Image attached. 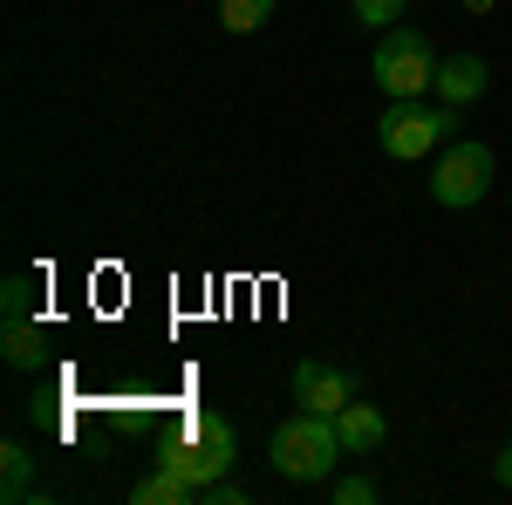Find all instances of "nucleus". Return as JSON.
I'll use <instances>...</instances> for the list:
<instances>
[{
  "label": "nucleus",
  "mask_w": 512,
  "mask_h": 505,
  "mask_svg": "<svg viewBox=\"0 0 512 505\" xmlns=\"http://www.w3.org/2000/svg\"><path fill=\"white\" fill-rule=\"evenodd\" d=\"M267 458H274V471H280V478H294V485H328L335 465H342L349 451H342L335 417H321V410H294V417H280V424H274Z\"/></svg>",
  "instance_id": "1"
},
{
  "label": "nucleus",
  "mask_w": 512,
  "mask_h": 505,
  "mask_svg": "<svg viewBox=\"0 0 512 505\" xmlns=\"http://www.w3.org/2000/svg\"><path fill=\"white\" fill-rule=\"evenodd\" d=\"M233 424L226 417H212V410H192L185 424H178V437H164L158 444V465L171 471H185L198 485V499H205V485H219L226 471H233Z\"/></svg>",
  "instance_id": "2"
},
{
  "label": "nucleus",
  "mask_w": 512,
  "mask_h": 505,
  "mask_svg": "<svg viewBox=\"0 0 512 505\" xmlns=\"http://www.w3.org/2000/svg\"><path fill=\"white\" fill-rule=\"evenodd\" d=\"M458 130H465V110H451V103L424 110V96H417V103H390V110L376 117V144H383V157H396V164H424V157L444 151Z\"/></svg>",
  "instance_id": "3"
},
{
  "label": "nucleus",
  "mask_w": 512,
  "mask_h": 505,
  "mask_svg": "<svg viewBox=\"0 0 512 505\" xmlns=\"http://www.w3.org/2000/svg\"><path fill=\"white\" fill-rule=\"evenodd\" d=\"M369 69H376V89L390 96V103H417V96H431L437 89V48L417 28H383L376 41V55H369Z\"/></svg>",
  "instance_id": "4"
},
{
  "label": "nucleus",
  "mask_w": 512,
  "mask_h": 505,
  "mask_svg": "<svg viewBox=\"0 0 512 505\" xmlns=\"http://www.w3.org/2000/svg\"><path fill=\"white\" fill-rule=\"evenodd\" d=\"M492 171H499V157L485 151L478 137H451L431 164V198L444 212H472L478 198L492 192Z\"/></svg>",
  "instance_id": "5"
},
{
  "label": "nucleus",
  "mask_w": 512,
  "mask_h": 505,
  "mask_svg": "<svg viewBox=\"0 0 512 505\" xmlns=\"http://www.w3.org/2000/svg\"><path fill=\"white\" fill-rule=\"evenodd\" d=\"M294 403L301 410H321V417H335L342 403H355V376L349 369H335V362H294Z\"/></svg>",
  "instance_id": "6"
},
{
  "label": "nucleus",
  "mask_w": 512,
  "mask_h": 505,
  "mask_svg": "<svg viewBox=\"0 0 512 505\" xmlns=\"http://www.w3.org/2000/svg\"><path fill=\"white\" fill-rule=\"evenodd\" d=\"M485 89H492V69H485V62H478V55H444V62H437V103H451V110H465V103H478V96H485Z\"/></svg>",
  "instance_id": "7"
},
{
  "label": "nucleus",
  "mask_w": 512,
  "mask_h": 505,
  "mask_svg": "<svg viewBox=\"0 0 512 505\" xmlns=\"http://www.w3.org/2000/svg\"><path fill=\"white\" fill-rule=\"evenodd\" d=\"M335 430H342V451H349V458H369V451H376V444L390 437L383 410H376V403H362V396L335 410Z\"/></svg>",
  "instance_id": "8"
},
{
  "label": "nucleus",
  "mask_w": 512,
  "mask_h": 505,
  "mask_svg": "<svg viewBox=\"0 0 512 505\" xmlns=\"http://www.w3.org/2000/svg\"><path fill=\"white\" fill-rule=\"evenodd\" d=\"M130 499L137 505H198V485L185 478V471H171V465H151L137 485H130Z\"/></svg>",
  "instance_id": "9"
},
{
  "label": "nucleus",
  "mask_w": 512,
  "mask_h": 505,
  "mask_svg": "<svg viewBox=\"0 0 512 505\" xmlns=\"http://www.w3.org/2000/svg\"><path fill=\"white\" fill-rule=\"evenodd\" d=\"M28 499H41L35 458H28V444H7L0 451V505H28Z\"/></svg>",
  "instance_id": "10"
},
{
  "label": "nucleus",
  "mask_w": 512,
  "mask_h": 505,
  "mask_svg": "<svg viewBox=\"0 0 512 505\" xmlns=\"http://www.w3.org/2000/svg\"><path fill=\"white\" fill-rule=\"evenodd\" d=\"M41 355H48V335L35 328V314L28 321H7V362L14 369H41Z\"/></svg>",
  "instance_id": "11"
},
{
  "label": "nucleus",
  "mask_w": 512,
  "mask_h": 505,
  "mask_svg": "<svg viewBox=\"0 0 512 505\" xmlns=\"http://www.w3.org/2000/svg\"><path fill=\"white\" fill-rule=\"evenodd\" d=\"M274 21V0H219V28L226 35H260Z\"/></svg>",
  "instance_id": "12"
},
{
  "label": "nucleus",
  "mask_w": 512,
  "mask_h": 505,
  "mask_svg": "<svg viewBox=\"0 0 512 505\" xmlns=\"http://www.w3.org/2000/svg\"><path fill=\"white\" fill-rule=\"evenodd\" d=\"M0 308H7V321H28V314H35V280H28V273H7Z\"/></svg>",
  "instance_id": "13"
},
{
  "label": "nucleus",
  "mask_w": 512,
  "mask_h": 505,
  "mask_svg": "<svg viewBox=\"0 0 512 505\" xmlns=\"http://www.w3.org/2000/svg\"><path fill=\"white\" fill-rule=\"evenodd\" d=\"M328 499H335V505H376V478H362V471L328 478Z\"/></svg>",
  "instance_id": "14"
},
{
  "label": "nucleus",
  "mask_w": 512,
  "mask_h": 505,
  "mask_svg": "<svg viewBox=\"0 0 512 505\" xmlns=\"http://www.w3.org/2000/svg\"><path fill=\"white\" fill-rule=\"evenodd\" d=\"M403 7H410V0H355V21H362V28H396Z\"/></svg>",
  "instance_id": "15"
},
{
  "label": "nucleus",
  "mask_w": 512,
  "mask_h": 505,
  "mask_svg": "<svg viewBox=\"0 0 512 505\" xmlns=\"http://www.w3.org/2000/svg\"><path fill=\"white\" fill-rule=\"evenodd\" d=\"M205 505H246V492H239L233 478H219V485H205Z\"/></svg>",
  "instance_id": "16"
},
{
  "label": "nucleus",
  "mask_w": 512,
  "mask_h": 505,
  "mask_svg": "<svg viewBox=\"0 0 512 505\" xmlns=\"http://www.w3.org/2000/svg\"><path fill=\"white\" fill-rule=\"evenodd\" d=\"M492 478H499V485H506V492H512V444H506V451H499V458H492Z\"/></svg>",
  "instance_id": "17"
},
{
  "label": "nucleus",
  "mask_w": 512,
  "mask_h": 505,
  "mask_svg": "<svg viewBox=\"0 0 512 505\" xmlns=\"http://www.w3.org/2000/svg\"><path fill=\"white\" fill-rule=\"evenodd\" d=\"M492 7H499V0H465V14H492Z\"/></svg>",
  "instance_id": "18"
}]
</instances>
